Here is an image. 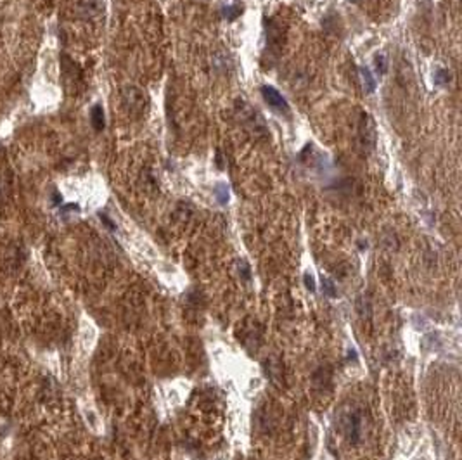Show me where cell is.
Wrapping results in <instances>:
<instances>
[{"mask_svg": "<svg viewBox=\"0 0 462 460\" xmlns=\"http://www.w3.org/2000/svg\"><path fill=\"white\" fill-rule=\"evenodd\" d=\"M359 138H360V144H362V149L365 151H371L376 146V126H374V121L371 120L369 115H362L360 128H359Z\"/></svg>", "mask_w": 462, "mask_h": 460, "instance_id": "obj_3", "label": "cell"}, {"mask_svg": "<svg viewBox=\"0 0 462 460\" xmlns=\"http://www.w3.org/2000/svg\"><path fill=\"white\" fill-rule=\"evenodd\" d=\"M52 201L59 204V202H61V196H59V194H54V196H52Z\"/></svg>", "mask_w": 462, "mask_h": 460, "instance_id": "obj_13", "label": "cell"}, {"mask_svg": "<svg viewBox=\"0 0 462 460\" xmlns=\"http://www.w3.org/2000/svg\"><path fill=\"white\" fill-rule=\"evenodd\" d=\"M217 197H218V201H220L222 204H225V202L229 201V187H227V185H224V184L217 185Z\"/></svg>", "mask_w": 462, "mask_h": 460, "instance_id": "obj_9", "label": "cell"}, {"mask_svg": "<svg viewBox=\"0 0 462 460\" xmlns=\"http://www.w3.org/2000/svg\"><path fill=\"white\" fill-rule=\"evenodd\" d=\"M262 95H263V99H265V102L270 105L272 109H275V111L286 113L289 109V105H288V102H286V99H284L282 95H280L279 90H275L274 87L263 85L262 87Z\"/></svg>", "mask_w": 462, "mask_h": 460, "instance_id": "obj_4", "label": "cell"}, {"mask_svg": "<svg viewBox=\"0 0 462 460\" xmlns=\"http://www.w3.org/2000/svg\"><path fill=\"white\" fill-rule=\"evenodd\" d=\"M376 66H377V69L381 67V73L384 71V57L383 56H377L376 57Z\"/></svg>", "mask_w": 462, "mask_h": 460, "instance_id": "obj_12", "label": "cell"}, {"mask_svg": "<svg viewBox=\"0 0 462 460\" xmlns=\"http://www.w3.org/2000/svg\"><path fill=\"white\" fill-rule=\"evenodd\" d=\"M359 75H360V80H362V85L365 88V92H367V94H372V92L376 90V82H374L371 69H369V67H360Z\"/></svg>", "mask_w": 462, "mask_h": 460, "instance_id": "obj_5", "label": "cell"}, {"mask_svg": "<svg viewBox=\"0 0 462 460\" xmlns=\"http://www.w3.org/2000/svg\"><path fill=\"white\" fill-rule=\"evenodd\" d=\"M448 80H450V75H448L447 69H443V67H438V69L435 71V82L438 83V85H447Z\"/></svg>", "mask_w": 462, "mask_h": 460, "instance_id": "obj_8", "label": "cell"}, {"mask_svg": "<svg viewBox=\"0 0 462 460\" xmlns=\"http://www.w3.org/2000/svg\"><path fill=\"white\" fill-rule=\"evenodd\" d=\"M339 424H341V431L344 436L348 438L350 443L359 441L360 438V413L355 410L344 412L339 417Z\"/></svg>", "mask_w": 462, "mask_h": 460, "instance_id": "obj_2", "label": "cell"}, {"mask_svg": "<svg viewBox=\"0 0 462 460\" xmlns=\"http://www.w3.org/2000/svg\"><path fill=\"white\" fill-rule=\"evenodd\" d=\"M322 291H324V293L327 294V296H331V298H334V296H336L334 284L329 280V278H324V280H322Z\"/></svg>", "mask_w": 462, "mask_h": 460, "instance_id": "obj_10", "label": "cell"}, {"mask_svg": "<svg viewBox=\"0 0 462 460\" xmlns=\"http://www.w3.org/2000/svg\"><path fill=\"white\" fill-rule=\"evenodd\" d=\"M123 102L125 108L128 109L132 115H144L146 108H148V97L144 92L137 87H127L123 92Z\"/></svg>", "mask_w": 462, "mask_h": 460, "instance_id": "obj_1", "label": "cell"}, {"mask_svg": "<svg viewBox=\"0 0 462 460\" xmlns=\"http://www.w3.org/2000/svg\"><path fill=\"white\" fill-rule=\"evenodd\" d=\"M305 286L310 291H315V282H313V277L310 275V273H305Z\"/></svg>", "mask_w": 462, "mask_h": 460, "instance_id": "obj_11", "label": "cell"}, {"mask_svg": "<svg viewBox=\"0 0 462 460\" xmlns=\"http://www.w3.org/2000/svg\"><path fill=\"white\" fill-rule=\"evenodd\" d=\"M102 0H82V11L85 16H95L100 11Z\"/></svg>", "mask_w": 462, "mask_h": 460, "instance_id": "obj_7", "label": "cell"}, {"mask_svg": "<svg viewBox=\"0 0 462 460\" xmlns=\"http://www.w3.org/2000/svg\"><path fill=\"white\" fill-rule=\"evenodd\" d=\"M90 120H92V125H94L95 130H102L104 128V111L100 105H94L90 111Z\"/></svg>", "mask_w": 462, "mask_h": 460, "instance_id": "obj_6", "label": "cell"}]
</instances>
